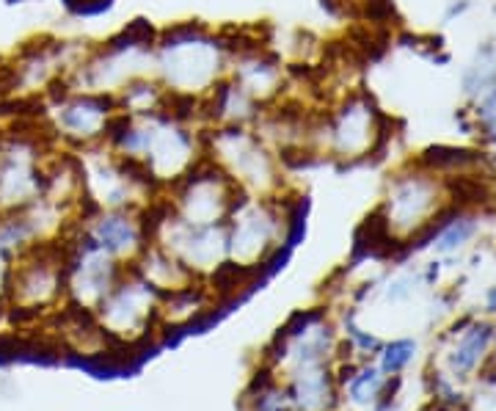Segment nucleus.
<instances>
[{
	"label": "nucleus",
	"mask_w": 496,
	"mask_h": 411,
	"mask_svg": "<svg viewBox=\"0 0 496 411\" xmlns=\"http://www.w3.org/2000/svg\"><path fill=\"white\" fill-rule=\"evenodd\" d=\"M157 33L160 28L146 20V17H136L127 25H122L117 33H110L105 42H99L97 47L105 56H133V53H152L157 47Z\"/></svg>",
	"instance_id": "f257e3e1"
},
{
	"label": "nucleus",
	"mask_w": 496,
	"mask_h": 411,
	"mask_svg": "<svg viewBox=\"0 0 496 411\" xmlns=\"http://www.w3.org/2000/svg\"><path fill=\"white\" fill-rule=\"evenodd\" d=\"M94 240L99 243L102 251H125L127 246L138 243L141 240V232H138V224L122 213H110V216H102L94 229H91Z\"/></svg>",
	"instance_id": "f03ea898"
},
{
	"label": "nucleus",
	"mask_w": 496,
	"mask_h": 411,
	"mask_svg": "<svg viewBox=\"0 0 496 411\" xmlns=\"http://www.w3.org/2000/svg\"><path fill=\"white\" fill-rule=\"evenodd\" d=\"M210 33H212V28L204 20H180V23L160 28L154 50H160V53H172V50H180V47H188V44L207 39Z\"/></svg>",
	"instance_id": "7ed1b4c3"
},
{
	"label": "nucleus",
	"mask_w": 496,
	"mask_h": 411,
	"mask_svg": "<svg viewBox=\"0 0 496 411\" xmlns=\"http://www.w3.org/2000/svg\"><path fill=\"white\" fill-rule=\"evenodd\" d=\"M395 14V0H359V17L367 20V25L383 28Z\"/></svg>",
	"instance_id": "20e7f679"
},
{
	"label": "nucleus",
	"mask_w": 496,
	"mask_h": 411,
	"mask_svg": "<svg viewBox=\"0 0 496 411\" xmlns=\"http://www.w3.org/2000/svg\"><path fill=\"white\" fill-rule=\"evenodd\" d=\"M61 6L67 9V14H72L78 20H89V17L108 14L117 6V0H61Z\"/></svg>",
	"instance_id": "39448f33"
},
{
	"label": "nucleus",
	"mask_w": 496,
	"mask_h": 411,
	"mask_svg": "<svg viewBox=\"0 0 496 411\" xmlns=\"http://www.w3.org/2000/svg\"><path fill=\"white\" fill-rule=\"evenodd\" d=\"M320 9L334 20H356L359 0H320Z\"/></svg>",
	"instance_id": "423d86ee"
},
{
	"label": "nucleus",
	"mask_w": 496,
	"mask_h": 411,
	"mask_svg": "<svg viewBox=\"0 0 496 411\" xmlns=\"http://www.w3.org/2000/svg\"><path fill=\"white\" fill-rule=\"evenodd\" d=\"M406 348H411V345H398L395 350H389V356H386V368H398L400 362H406V356H408V353H403Z\"/></svg>",
	"instance_id": "0eeeda50"
}]
</instances>
